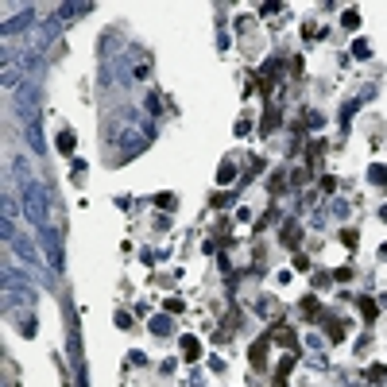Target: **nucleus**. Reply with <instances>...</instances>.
<instances>
[{"label": "nucleus", "mask_w": 387, "mask_h": 387, "mask_svg": "<svg viewBox=\"0 0 387 387\" xmlns=\"http://www.w3.org/2000/svg\"><path fill=\"white\" fill-rule=\"evenodd\" d=\"M155 205H159V209H175V194H159Z\"/></svg>", "instance_id": "obj_11"}, {"label": "nucleus", "mask_w": 387, "mask_h": 387, "mask_svg": "<svg viewBox=\"0 0 387 387\" xmlns=\"http://www.w3.org/2000/svg\"><path fill=\"white\" fill-rule=\"evenodd\" d=\"M368 178H372V182H376V186H387V166H372V175H368Z\"/></svg>", "instance_id": "obj_8"}, {"label": "nucleus", "mask_w": 387, "mask_h": 387, "mask_svg": "<svg viewBox=\"0 0 387 387\" xmlns=\"http://www.w3.org/2000/svg\"><path fill=\"white\" fill-rule=\"evenodd\" d=\"M368 379H372V383H383V379H387V368L383 364H372V368H368Z\"/></svg>", "instance_id": "obj_7"}, {"label": "nucleus", "mask_w": 387, "mask_h": 387, "mask_svg": "<svg viewBox=\"0 0 387 387\" xmlns=\"http://www.w3.org/2000/svg\"><path fill=\"white\" fill-rule=\"evenodd\" d=\"M182 356H186V360H201V341L198 337H182Z\"/></svg>", "instance_id": "obj_2"}, {"label": "nucleus", "mask_w": 387, "mask_h": 387, "mask_svg": "<svg viewBox=\"0 0 387 387\" xmlns=\"http://www.w3.org/2000/svg\"><path fill=\"white\" fill-rule=\"evenodd\" d=\"M294 271H310V260H306V255H294Z\"/></svg>", "instance_id": "obj_16"}, {"label": "nucleus", "mask_w": 387, "mask_h": 387, "mask_svg": "<svg viewBox=\"0 0 387 387\" xmlns=\"http://www.w3.org/2000/svg\"><path fill=\"white\" fill-rule=\"evenodd\" d=\"M12 248L20 252V260H23V264H35V252H31V244L23 240V236H16V240H12Z\"/></svg>", "instance_id": "obj_4"}, {"label": "nucleus", "mask_w": 387, "mask_h": 387, "mask_svg": "<svg viewBox=\"0 0 387 387\" xmlns=\"http://www.w3.org/2000/svg\"><path fill=\"white\" fill-rule=\"evenodd\" d=\"M58 151H62V155H74V132H62V136H58Z\"/></svg>", "instance_id": "obj_6"}, {"label": "nucleus", "mask_w": 387, "mask_h": 387, "mask_svg": "<svg viewBox=\"0 0 387 387\" xmlns=\"http://www.w3.org/2000/svg\"><path fill=\"white\" fill-rule=\"evenodd\" d=\"M345 27H360V12H345Z\"/></svg>", "instance_id": "obj_14"}, {"label": "nucleus", "mask_w": 387, "mask_h": 387, "mask_svg": "<svg viewBox=\"0 0 387 387\" xmlns=\"http://www.w3.org/2000/svg\"><path fill=\"white\" fill-rule=\"evenodd\" d=\"M151 329H155V333H170V321H166V318H155Z\"/></svg>", "instance_id": "obj_13"}, {"label": "nucleus", "mask_w": 387, "mask_h": 387, "mask_svg": "<svg viewBox=\"0 0 387 387\" xmlns=\"http://www.w3.org/2000/svg\"><path fill=\"white\" fill-rule=\"evenodd\" d=\"M163 306H166V310H170V314H178V310L186 306V302H182V298H166V302H163Z\"/></svg>", "instance_id": "obj_15"}, {"label": "nucleus", "mask_w": 387, "mask_h": 387, "mask_svg": "<svg viewBox=\"0 0 387 387\" xmlns=\"http://www.w3.org/2000/svg\"><path fill=\"white\" fill-rule=\"evenodd\" d=\"M298 240H302V229H298L294 221H287V225H283V244H287V248H294Z\"/></svg>", "instance_id": "obj_3"}, {"label": "nucleus", "mask_w": 387, "mask_h": 387, "mask_svg": "<svg viewBox=\"0 0 387 387\" xmlns=\"http://www.w3.org/2000/svg\"><path fill=\"white\" fill-rule=\"evenodd\" d=\"M275 341H279V345H287L290 353L298 356V341H294V333H290V329H275Z\"/></svg>", "instance_id": "obj_5"}, {"label": "nucleus", "mask_w": 387, "mask_h": 387, "mask_svg": "<svg viewBox=\"0 0 387 387\" xmlns=\"http://www.w3.org/2000/svg\"><path fill=\"white\" fill-rule=\"evenodd\" d=\"M360 310H364V321H376V302L372 298H360Z\"/></svg>", "instance_id": "obj_10"}, {"label": "nucleus", "mask_w": 387, "mask_h": 387, "mask_svg": "<svg viewBox=\"0 0 387 387\" xmlns=\"http://www.w3.org/2000/svg\"><path fill=\"white\" fill-rule=\"evenodd\" d=\"M23 201H27V217L35 221V229H47V186H39V182H27L23 186Z\"/></svg>", "instance_id": "obj_1"}, {"label": "nucleus", "mask_w": 387, "mask_h": 387, "mask_svg": "<svg viewBox=\"0 0 387 387\" xmlns=\"http://www.w3.org/2000/svg\"><path fill=\"white\" fill-rule=\"evenodd\" d=\"M379 255H383V260H387V244H383V248H379Z\"/></svg>", "instance_id": "obj_19"}, {"label": "nucleus", "mask_w": 387, "mask_h": 387, "mask_svg": "<svg viewBox=\"0 0 387 387\" xmlns=\"http://www.w3.org/2000/svg\"><path fill=\"white\" fill-rule=\"evenodd\" d=\"M302 310H306L310 318H314V314H318V298H306V302H302Z\"/></svg>", "instance_id": "obj_17"}, {"label": "nucleus", "mask_w": 387, "mask_h": 387, "mask_svg": "<svg viewBox=\"0 0 387 387\" xmlns=\"http://www.w3.org/2000/svg\"><path fill=\"white\" fill-rule=\"evenodd\" d=\"M353 55H356V58H368V55H372V47L360 39V43H353Z\"/></svg>", "instance_id": "obj_12"}, {"label": "nucleus", "mask_w": 387, "mask_h": 387, "mask_svg": "<svg viewBox=\"0 0 387 387\" xmlns=\"http://www.w3.org/2000/svg\"><path fill=\"white\" fill-rule=\"evenodd\" d=\"M20 333H23V337H35V321L27 318V321H23V325H20Z\"/></svg>", "instance_id": "obj_18"}, {"label": "nucleus", "mask_w": 387, "mask_h": 387, "mask_svg": "<svg viewBox=\"0 0 387 387\" xmlns=\"http://www.w3.org/2000/svg\"><path fill=\"white\" fill-rule=\"evenodd\" d=\"M264 353H267V345H264V341H255V345H252V364H255V368L264 364Z\"/></svg>", "instance_id": "obj_9"}]
</instances>
